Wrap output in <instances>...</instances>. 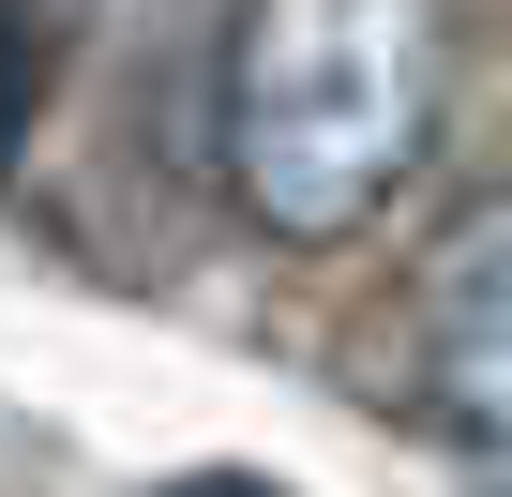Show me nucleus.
Here are the masks:
<instances>
[{"label":"nucleus","instance_id":"1","mask_svg":"<svg viewBox=\"0 0 512 497\" xmlns=\"http://www.w3.org/2000/svg\"><path fill=\"white\" fill-rule=\"evenodd\" d=\"M437 76H452L437 0H241L211 76V166L272 241H347L407 196Z\"/></svg>","mask_w":512,"mask_h":497},{"label":"nucleus","instance_id":"2","mask_svg":"<svg viewBox=\"0 0 512 497\" xmlns=\"http://www.w3.org/2000/svg\"><path fill=\"white\" fill-rule=\"evenodd\" d=\"M422 377H437V422L512 482V196L452 211V241H437V287H422Z\"/></svg>","mask_w":512,"mask_h":497},{"label":"nucleus","instance_id":"3","mask_svg":"<svg viewBox=\"0 0 512 497\" xmlns=\"http://www.w3.org/2000/svg\"><path fill=\"white\" fill-rule=\"evenodd\" d=\"M16 121H31V31L0 16V166H16Z\"/></svg>","mask_w":512,"mask_h":497},{"label":"nucleus","instance_id":"4","mask_svg":"<svg viewBox=\"0 0 512 497\" xmlns=\"http://www.w3.org/2000/svg\"><path fill=\"white\" fill-rule=\"evenodd\" d=\"M0 16H16V0H0Z\"/></svg>","mask_w":512,"mask_h":497}]
</instances>
